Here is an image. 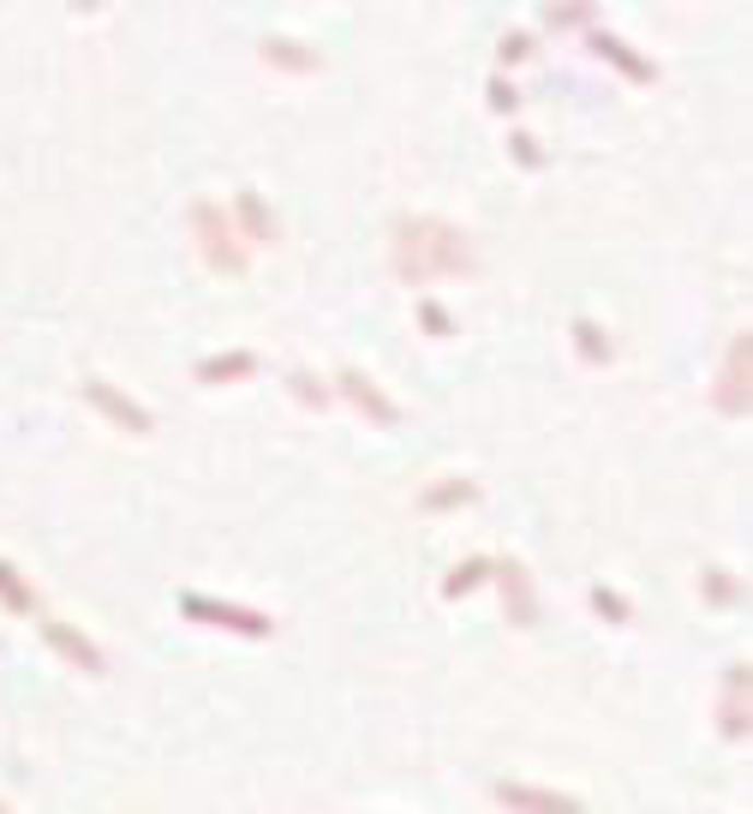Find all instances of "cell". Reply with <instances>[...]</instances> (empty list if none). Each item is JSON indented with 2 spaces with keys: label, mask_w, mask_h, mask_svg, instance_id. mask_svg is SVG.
<instances>
[{
  "label": "cell",
  "mask_w": 753,
  "mask_h": 814,
  "mask_svg": "<svg viewBox=\"0 0 753 814\" xmlns=\"http://www.w3.org/2000/svg\"><path fill=\"white\" fill-rule=\"evenodd\" d=\"M0 814H7V809H0Z\"/></svg>",
  "instance_id": "4316f807"
},
{
  "label": "cell",
  "mask_w": 753,
  "mask_h": 814,
  "mask_svg": "<svg viewBox=\"0 0 753 814\" xmlns=\"http://www.w3.org/2000/svg\"><path fill=\"white\" fill-rule=\"evenodd\" d=\"M36 623H43V635H48V641H55L60 653H67L72 665H79V671H91V677L102 671V653H96L91 641H84L79 629H67V623H60V617H48V610H36Z\"/></svg>",
  "instance_id": "ba28073f"
},
{
  "label": "cell",
  "mask_w": 753,
  "mask_h": 814,
  "mask_svg": "<svg viewBox=\"0 0 753 814\" xmlns=\"http://www.w3.org/2000/svg\"><path fill=\"white\" fill-rule=\"evenodd\" d=\"M263 60H270V67H282V72H317V67H323V55H317V48L287 43V36H270V43H263Z\"/></svg>",
  "instance_id": "7c38bea8"
},
{
  "label": "cell",
  "mask_w": 753,
  "mask_h": 814,
  "mask_svg": "<svg viewBox=\"0 0 753 814\" xmlns=\"http://www.w3.org/2000/svg\"><path fill=\"white\" fill-rule=\"evenodd\" d=\"M419 317H425V329H431V336H449V312H443V305H419Z\"/></svg>",
  "instance_id": "cb8c5ba5"
},
{
  "label": "cell",
  "mask_w": 753,
  "mask_h": 814,
  "mask_svg": "<svg viewBox=\"0 0 753 814\" xmlns=\"http://www.w3.org/2000/svg\"><path fill=\"white\" fill-rule=\"evenodd\" d=\"M258 372V353L251 348H234V353H210L198 360V384H239V377Z\"/></svg>",
  "instance_id": "8fae6325"
},
{
  "label": "cell",
  "mask_w": 753,
  "mask_h": 814,
  "mask_svg": "<svg viewBox=\"0 0 753 814\" xmlns=\"http://www.w3.org/2000/svg\"><path fill=\"white\" fill-rule=\"evenodd\" d=\"M84 402L96 407L108 426H120V431H132V438H150L156 431V419H150V407H138L132 396H120V389L108 384V377H84Z\"/></svg>",
  "instance_id": "277c9868"
},
{
  "label": "cell",
  "mask_w": 753,
  "mask_h": 814,
  "mask_svg": "<svg viewBox=\"0 0 753 814\" xmlns=\"http://www.w3.org/2000/svg\"><path fill=\"white\" fill-rule=\"evenodd\" d=\"M503 803L515 809H532V814H580V803H568V796H551V791H520V784H503Z\"/></svg>",
  "instance_id": "4fadbf2b"
},
{
  "label": "cell",
  "mask_w": 753,
  "mask_h": 814,
  "mask_svg": "<svg viewBox=\"0 0 753 814\" xmlns=\"http://www.w3.org/2000/svg\"><path fill=\"white\" fill-rule=\"evenodd\" d=\"M191 234H198V252L215 276H246L251 270V246L239 240L234 216H227L222 203H210V198L191 203Z\"/></svg>",
  "instance_id": "7a4b0ae2"
},
{
  "label": "cell",
  "mask_w": 753,
  "mask_h": 814,
  "mask_svg": "<svg viewBox=\"0 0 753 814\" xmlns=\"http://www.w3.org/2000/svg\"><path fill=\"white\" fill-rule=\"evenodd\" d=\"M496 55H503V67H520V60L532 55V36L527 31H515V36H503V48H496Z\"/></svg>",
  "instance_id": "44dd1931"
},
{
  "label": "cell",
  "mask_w": 753,
  "mask_h": 814,
  "mask_svg": "<svg viewBox=\"0 0 753 814\" xmlns=\"http://www.w3.org/2000/svg\"><path fill=\"white\" fill-rule=\"evenodd\" d=\"M180 610L191 623H210V629H234V635H275V617L246 605H222V600H203V593H180Z\"/></svg>",
  "instance_id": "3957f363"
},
{
  "label": "cell",
  "mask_w": 753,
  "mask_h": 814,
  "mask_svg": "<svg viewBox=\"0 0 753 814\" xmlns=\"http://www.w3.org/2000/svg\"><path fill=\"white\" fill-rule=\"evenodd\" d=\"M574 348H580V360H586V365H604L610 353H616V348H610V336L592 324V317H574Z\"/></svg>",
  "instance_id": "5bb4252c"
},
{
  "label": "cell",
  "mask_w": 753,
  "mask_h": 814,
  "mask_svg": "<svg viewBox=\"0 0 753 814\" xmlns=\"http://www.w3.org/2000/svg\"><path fill=\"white\" fill-rule=\"evenodd\" d=\"M287 384H293V396H299V402H311V407H329V389H323V384H317V377H311V372H293V377H287Z\"/></svg>",
  "instance_id": "ffe728a7"
},
{
  "label": "cell",
  "mask_w": 753,
  "mask_h": 814,
  "mask_svg": "<svg viewBox=\"0 0 753 814\" xmlns=\"http://www.w3.org/2000/svg\"><path fill=\"white\" fill-rule=\"evenodd\" d=\"M0 605H7V610H19V617H36V593L19 581V569H12L7 557H0Z\"/></svg>",
  "instance_id": "9a60e30c"
},
{
  "label": "cell",
  "mask_w": 753,
  "mask_h": 814,
  "mask_svg": "<svg viewBox=\"0 0 753 814\" xmlns=\"http://www.w3.org/2000/svg\"><path fill=\"white\" fill-rule=\"evenodd\" d=\"M592 605H598V610H604V617H610V623H628V617H634V610H628V600H622V593H616V588H592Z\"/></svg>",
  "instance_id": "d6986e66"
},
{
  "label": "cell",
  "mask_w": 753,
  "mask_h": 814,
  "mask_svg": "<svg viewBox=\"0 0 753 814\" xmlns=\"http://www.w3.org/2000/svg\"><path fill=\"white\" fill-rule=\"evenodd\" d=\"M96 7H108V0H72V12H96Z\"/></svg>",
  "instance_id": "484cf974"
},
{
  "label": "cell",
  "mask_w": 753,
  "mask_h": 814,
  "mask_svg": "<svg viewBox=\"0 0 753 814\" xmlns=\"http://www.w3.org/2000/svg\"><path fill=\"white\" fill-rule=\"evenodd\" d=\"M508 144H515V156L527 162V168H539V162H544V156H539V138H527V132H520V138H508Z\"/></svg>",
  "instance_id": "d4e9b609"
},
{
  "label": "cell",
  "mask_w": 753,
  "mask_h": 814,
  "mask_svg": "<svg viewBox=\"0 0 753 814\" xmlns=\"http://www.w3.org/2000/svg\"><path fill=\"white\" fill-rule=\"evenodd\" d=\"M544 19H551V31H574V24L592 19V0H563V7H551Z\"/></svg>",
  "instance_id": "ac0fdd59"
},
{
  "label": "cell",
  "mask_w": 753,
  "mask_h": 814,
  "mask_svg": "<svg viewBox=\"0 0 753 814\" xmlns=\"http://www.w3.org/2000/svg\"><path fill=\"white\" fill-rule=\"evenodd\" d=\"M389 258H395V276L413 282V288L455 282V276L479 270V246H472V234H467V228H455V222H443V216H395Z\"/></svg>",
  "instance_id": "6da1fadb"
},
{
  "label": "cell",
  "mask_w": 753,
  "mask_h": 814,
  "mask_svg": "<svg viewBox=\"0 0 753 814\" xmlns=\"http://www.w3.org/2000/svg\"><path fill=\"white\" fill-rule=\"evenodd\" d=\"M748 389H753V341L736 336L730 353H723V372H718V407L723 414H748Z\"/></svg>",
  "instance_id": "5b68a950"
},
{
  "label": "cell",
  "mask_w": 753,
  "mask_h": 814,
  "mask_svg": "<svg viewBox=\"0 0 753 814\" xmlns=\"http://www.w3.org/2000/svg\"><path fill=\"white\" fill-rule=\"evenodd\" d=\"M336 384H341V396H348L365 419H372V426H401V407L383 396V389H377V377H365L360 365H341V372H336Z\"/></svg>",
  "instance_id": "52a82bcc"
},
{
  "label": "cell",
  "mask_w": 753,
  "mask_h": 814,
  "mask_svg": "<svg viewBox=\"0 0 753 814\" xmlns=\"http://www.w3.org/2000/svg\"><path fill=\"white\" fill-rule=\"evenodd\" d=\"M592 55H598V60H610L616 72H628L634 84H652V79H658L652 60H640L628 43H622V36H610V31H598V36H592Z\"/></svg>",
  "instance_id": "9c48e42d"
},
{
  "label": "cell",
  "mask_w": 753,
  "mask_h": 814,
  "mask_svg": "<svg viewBox=\"0 0 753 814\" xmlns=\"http://www.w3.org/2000/svg\"><path fill=\"white\" fill-rule=\"evenodd\" d=\"M484 575H491V557H467V563L461 569H455V575L449 581H443V600H467V593L472 588H479V581Z\"/></svg>",
  "instance_id": "2e32d148"
},
{
  "label": "cell",
  "mask_w": 753,
  "mask_h": 814,
  "mask_svg": "<svg viewBox=\"0 0 753 814\" xmlns=\"http://www.w3.org/2000/svg\"><path fill=\"white\" fill-rule=\"evenodd\" d=\"M472 498H479L472 479H449V486H431L425 498H419V509H455V503H472Z\"/></svg>",
  "instance_id": "e0dca14e"
},
{
  "label": "cell",
  "mask_w": 753,
  "mask_h": 814,
  "mask_svg": "<svg viewBox=\"0 0 753 814\" xmlns=\"http://www.w3.org/2000/svg\"><path fill=\"white\" fill-rule=\"evenodd\" d=\"M496 569V588H503V610H508V623L515 629H532L539 623V593H532V575H527V563H491Z\"/></svg>",
  "instance_id": "8992f818"
},
{
  "label": "cell",
  "mask_w": 753,
  "mask_h": 814,
  "mask_svg": "<svg viewBox=\"0 0 753 814\" xmlns=\"http://www.w3.org/2000/svg\"><path fill=\"white\" fill-rule=\"evenodd\" d=\"M234 228H239V240H246V246H270V240H275V216L263 210L258 193H239L234 198Z\"/></svg>",
  "instance_id": "30bf717a"
},
{
  "label": "cell",
  "mask_w": 753,
  "mask_h": 814,
  "mask_svg": "<svg viewBox=\"0 0 753 814\" xmlns=\"http://www.w3.org/2000/svg\"><path fill=\"white\" fill-rule=\"evenodd\" d=\"M491 108H496V114H515V108H520V91H515L508 79H491Z\"/></svg>",
  "instance_id": "603a6c76"
},
{
  "label": "cell",
  "mask_w": 753,
  "mask_h": 814,
  "mask_svg": "<svg viewBox=\"0 0 753 814\" xmlns=\"http://www.w3.org/2000/svg\"><path fill=\"white\" fill-rule=\"evenodd\" d=\"M706 593H711V605H730V600H736L730 569H706Z\"/></svg>",
  "instance_id": "7402d4cb"
}]
</instances>
